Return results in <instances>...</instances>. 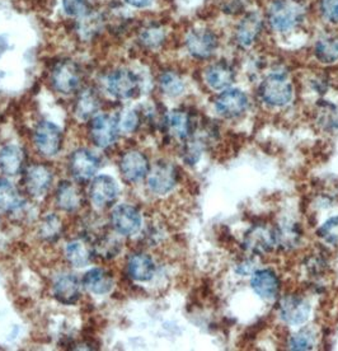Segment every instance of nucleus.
<instances>
[{"label":"nucleus","mask_w":338,"mask_h":351,"mask_svg":"<svg viewBox=\"0 0 338 351\" xmlns=\"http://www.w3.org/2000/svg\"><path fill=\"white\" fill-rule=\"evenodd\" d=\"M308 17L304 0H271L265 21L269 29L278 35H287L303 26Z\"/></svg>","instance_id":"nucleus-1"},{"label":"nucleus","mask_w":338,"mask_h":351,"mask_svg":"<svg viewBox=\"0 0 338 351\" xmlns=\"http://www.w3.org/2000/svg\"><path fill=\"white\" fill-rule=\"evenodd\" d=\"M258 97L274 108L287 107L294 98V84L284 71H272L258 86Z\"/></svg>","instance_id":"nucleus-2"},{"label":"nucleus","mask_w":338,"mask_h":351,"mask_svg":"<svg viewBox=\"0 0 338 351\" xmlns=\"http://www.w3.org/2000/svg\"><path fill=\"white\" fill-rule=\"evenodd\" d=\"M186 51L196 62H208L220 47V36L208 27H195L184 37Z\"/></svg>","instance_id":"nucleus-3"},{"label":"nucleus","mask_w":338,"mask_h":351,"mask_svg":"<svg viewBox=\"0 0 338 351\" xmlns=\"http://www.w3.org/2000/svg\"><path fill=\"white\" fill-rule=\"evenodd\" d=\"M266 26L265 16L258 10H248L243 13L241 19L235 23L233 31V43L235 47L247 51L261 40Z\"/></svg>","instance_id":"nucleus-4"},{"label":"nucleus","mask_w":338,"mask_h":351,"mask_svg":"<svg viewBox=\"0 0 338 351\" xmlns=\"http://www.w3.org/2000/svg\"><path fill=\"white\" fill-rule=\"evenodd\" d=\"M106 89L113 98L128 101L139 95L140 78L130 69H116L107 75Z\"/></svg>","instance_id":"nucleus-5"},{"label":"nucleus","mask_w":338,"mask_h":351,"mask_svg":"<svg viewBox=\"0 0 338 351\" xmlns=\"http://www.w3.org/2000/svg\"><path fill=\"white\" fill-rule=\"evenodd\" d=\"M89 135L92 143L101 148L108 149L117 141L120 130L117 126L116 116L108 114H97L90 119Z\"/></svg>","instance_id":"nucleus-6"},{"label":"nucleus","mask_w":338,"mask_h":351,"mask_svg":"<svg viewBox=\"0 0 338 351\" xmlns=\"http://www.w3.org/2000/svg\"><path fill=\"white\" fill-rule=\"evenodd\" d=\"M82 71L77 62L71 60L59 62L51 71L50 82L58 93L71 95L77 92L82 84Z\"/></svg>","instance_id":"nucleus-7"},{"label":"nucleus","mask_w":338,"mask_h":351,"mask_svg":"<svg viewBox=\"0 0 338 351\" xmlns=\"http://www.w3.org/2000/svg\"><path fill=\"white\" fill-rule=\"evenodd\" d=\"M32 139L37 153L46 158L58 156L62 147V132L58 125L50 121L37 123Z\"/></svg>","instance_id":"nucleus-8"},{"label":"nucleus","mask_w":338,"mask_h":351,"mask_svg":"<svg viewBox=\"0 0 338 351\" xmlns=\"http://www.w3.org/2000/svg\"><path fill=\"white\" fill-rule=\"evenodd\" d=\"M178 182V169L173 163L167 160L156 162L147 176L149 191L163 196L171 193Z\"/></svg>","instance_id":"nucleus-9"},{"label":"nucleus","mask_w":338,"mask_h":351,"mask_svg":"<svg viewBox=\"0 0 338 351\" xmlns=\"http://www.w3.org/2000/svg\"><path fill=\"white\" fill-rule=\"evenodd\" d=\"M217 114L226 120L239 119L250 107V98L242 89L228 88L221 90L214 101Z\"/></svg>","instance_id":"nucleus-10"},{"label":"nucleus","mask_w":338,"mask_h":351,"mask_svg":"<svg viewBox=\"0 0 338 351\" xmlns=\"http://www.w3.org/2000/svg\"><path fill=\"white\" fill-rule=\"evenodd\" d=\"M99 167H101L99 158L93 152L86 148L74 150L70 156V175L79 184H84L93 180Z\"/></svg>","instance_id":"nucleus-11"},{"label":"nucleus","mask_w":338,"mask_h":351,"mask_svg":"<svg viewBox=\"0 0 338 351\" xmlns=\"http://www.w3.org/2000/svg\"><path fill=\"white\" fill-rule=\"evenodd\" d=\"M111 226L116 233L123 237H131L139 233L143 226L140 211L129 204H120L111 211Z\"/></svg>","instance_id":"nucleus-12"},{"label":"nucleus","mask_w":338,"mask_h":351,"mask_svg":"<svg viewBox=\"0 0 338 351\" xmlns=\"http://www.w3.org/2000/svg\"><path fill=\"white\" fill-rule=\"evenodd\" d=\"M163 128L173 139L180 141H190L196 132L195 119L189 111L177 108L172 110L163 117Z\"/></svg>","instance_id":"nucleus-13"},{"label":"nucleus","mask_w":338,"mask_h":351,"mask_svg":"<svg viewBox=\"0 0 338 351\" xmlns=\"http://www.w3.org/2000/svg\"><path fill=\"white\" fill-rule=\"evenodd\" d=\"M53 181V172L49 166H45L43 163L31 165L26 168L23 175V186L26 189V193L40 199L49 193Z\"/></svg>","instance_id":"nucleus-14"},{"label":"nucleus","mask_w":338,"mask_h":351,"mask_svg":"<svg viewBox=\"0 0 338 351\" xmlns=\"http://www.w3.org/2000/svg\"><path fill=\"white\" fill-rule=\"evenodd\" d=\"M278 315L287 325H303L311 315V304L302 295L287 294L280 300Z\"/></svg>","instance_id":"nucleus-15"},{"label":"nucleus","mask_w":338,"mask_h":351,"mask_svg":"<svg viewBox=\"0 0 338 351\" xmlns=\"http://www.w3.org/2000/svg\"><path fill=\"white\" fill-rule=\"evenodd\" d=\"M150 171V163L147 156L140 150L125 152L120 159V172L126 182L138 184L147 178Z\"/></svg>","instance_id":"nucleus-16"},{"label":"nucleus","mask_w":338,"mask_h":351,"mask_svg":"<svg viewBox=\"0 0 338 351\" xmlns=\"http://www.w3.org/2000/svg\"><path fill=\"white\" fill-rule=\"evenodd\" d=\"M119 184L111 176H96L89 187V199L97 209L111 206L119 197Z\"/></svg>","instance_id":"nucleus-17"},{"label":"nucleus","mask_w":338,"mask_h":351,"mask_svg":"<svg viewBox=\"0 0 338 351\" xmlns=\"http://www.w3.org/2000/svg\"><path fill=\"white\" fill-rule=\"evenodd\" d=\"M237 80L235 66L228 60L210 62L204 71V80L213 90H226L232 87Z\"/></svg>","instance_id":"nucleus-18"},{"label":"nucleus","mask_w":338,"mask_h":351,"mask_svg":"<svg viewBox=\"0 0 338 351\" xmlns=\"http://www.w3.org/2000/svg\"><path fill=\"white\" fill-rule=\"evenodd\" d=\"M244 247L253 255H267L276 247L275 228H269L263 224H257L252 227L245 233Z\"/></svg>","instance_id":"nucleus-19"},{"label":"nucleus","mask_w":338,"mask_h":351,"mask_svg":"<svg viewBox=\"0 0 338 351\" xmlns=\"http://www.w3.org/2000/svg\"><path fill=\"white\" fill-rule=\"evenodd\" d=\"M52 294L61 304L73 306L78 303L82 295L80 281L74 274H70V272L59 274L52 282Z\"/></svg>","instance_id":"nucleus-20"},{"label":"nucleus","mask_w":338,"mask_h":351,"mask_svg":"<svg viewBox=\"0 0 338 351\" xmlns=\"http://www.w3.org/2000/svg\"><path fill=\"white\" fill-rule=\"evenodd\" d=\"M280 279L276 272L269 269H261L253 272L251 287L253 291L263 300H274L280 293Z\"/></svg>","instance_id":"nucleus-21"},{"label":"nucleus","mask_w":338,"mask_h":351,"mask_svg":"<svg viewBox=\"0 0 338 351\" xmlns=\"http://www.w3.org/2000/svg\"><path fill=\"white\" fill-rule=\"evenodd\" d=\"M128 274L131 279L138 282L150 281L156 275V266L152 256L144 252L132 254L128 260Z\"/></svg>","instance_id":"nucleus-22"},{"label":"nucleus","mask_w":338,"mask_h":351,"mask_svg":"<svg viewBox=\"0 0 338 351\" xmlns=\"http://www.w3.org/2000/svg\"><path fill=\"white\" fill-rule=\"evenodd\" d=\"M83 287L95 295H107L112 291L114 279L110 271L102 267H96L86 272L83 276Z\"/></svg>","instance_id":"nucleus-23"},{"label":"nucleus","mask_w":338,"mask_h":351,"mask_svg":"<svg viewBox=\"0 0 338 351\" xmlns=\"http://www.w3.org/2000/svg\"><path fill=\"white\" fill-rule=\"evenodd\" d=\"M26 153L16 144H7L0 148V171L7 176H17L23 171Z\"/></svg>","instance_id":"nucleus-24"},{"label":"nucleus","mask_w":338,"mask_h":351,"mask_svg":"<svg viewBox=\"0 0 338 351\" xmlns=\"http://www.w3.org/2000/svg\"><path fill=\"white\" fill-rule=\"evenodd\" d=\"M64 255L67 261L77 269H83L90 265L93 256H95V250L90 247L86 239H73L65 246Z\"/></svg>","instance_id":"nucleus-25"},{"label":"nucleus","mask_w":338,"mask_h":351,"mask_svg":"<svg viewBox=\"0 0 338 351\" xmlns=\"http://www.w3.org/2000/svg\"><path fill=\"white\" fill-rule=\"evenodd\" d=\"M55 202L61 211L74 213L80 209L83 204V195L78 186L71 184L69 181H64L58 186Z\"/></svg>","instance_id":"nucleus-26"},{"label":"nucleus","mask_w":338,"mask_h":351,"mask_svg":"<svg viewBox=\"0 0 338 351\" xmlns=\"http://www.w3.org/2000/svg\"><path fill=\"white\" fill-rule=\"evenodd\" d=\"M168 32L165 25L159 22H150L139 31L138 41L143 49L147 51H156L165 46Z\"/></svg>","instance_id":"nucleus-27"},{"label":"nucleus","mask_w":338,"mask_h":351,"mask_svg":"<svg viewBox=\"0 0 338 351\" xmlns=\"http://www.w3.org/2000/svg\"><path fill=\"white\" fill-rule=\"evenodd\" d=\"M313 55L323 65H335L338 62V36H321L313 45Z\"/></svg>","instance_id":"nucleus-28"},{"label":"nucleus","mask_w":338,"mask_h":351,"mask_svg":"<svg viewBox=\"0 0 338 351\" xmlns=\"http://www.w3.org/2000/svg\"><path fill=\"white\" fill-rule=\"evenodd\" d=\"M99 106H101V101L96 90H93L92 88H87L79 93L74 106V114L79 120L87 121L97 114Z\"/></svg>","instance_id":"nucleus-29"},{"label":"nucleus","mask_w":338,"mask_h":351,"mask_svg":"<svg viewBox=\"0 0 338 351\" xmlns=\"http://www.w3.org/2000/svg\"><path fill=\"white\" fill-rule=\"evenodd\" d=\"M25 205L17 187L7 178H0V211L16 213Z\"/></svg>","instance_id":"nucleus-30"},{"label":"nucleus","mask_w":338,"mask_h":351,"mask_svg":"<svg viewBox=\"0 0 338 351\" xmlns=\"http://www.w3.org/2000/svg\"><path fill=\"white\" fill-rule=\"evenodd\" d=\"M315 121L322 130L326 132H337L338 106L327 101H319L317 104Z\"/></svg>","instance_id":"nucleus-31"},{"label":"nucleus","mask_w":338,"mask_h":351,"mask_svg":"<svg viewBox=\"0 0 338 351\" xmlns=\"http://www.w3.org/2000/svg\"><path fill=\"white\" fill-rule=\"evenodd\" d=\"M158 84H159L160 92L165 96L171 97V98L182 96L186 89L182 77L174 71H162L158 78Z\"/></svg>","instance_id":"nucleus-32"},{"label":"nucleus","mask_w":338,"mask_h":351,"mask_svg":"<svg viewBox=\"0 0 338 351\" xmlns=\"http://www.w3.org/2000/svg\"><path fill=\"white\" fill-rule=\"evenodd\" d=\"M62 221L56 214H49L41 220L38 226V236L46 242H55L62 234Z\"/></svg>","instance_id":"nucleus-33"},{"label":"nucleus","mask_w":338,"mask_h":351,"mask_svg":"<svg viewBox=\"0 0 338 351\" xmlns=\"http://www.w3.org/2000/svg\"><path fill=\"white\" fill-rule=\"evenodd\" d=\"M120 134H132L136 132L141 125V116L134 108H126L116 116Z\"/></svg>","instance_id":"nucleus-34"},{"label":"nucleus","mask_w":338,"mask_h":351,"mask_svg":"<svg viewBox=\"0 0 338 351\" xmlns=\"http://www.w3.org/2000/svg\"><path fill=\"white\" fill-rule=\"evenodd\" d=\"M317 343V336L311 328H303L293 335L289 340V348L291 350H312Z\"/></svg>","instance_id":"nucleus-35"},{"label":"nucleus","mask_w":338,"mask_h":351,"mask_svg":"<svg viewBox=\"0 0 338 351\" xmlns=\"http://www.w3.org/2000/svg\"><path fill=\"white\" fill-rule=\"evenodd\" d=\"M62 8L69 17L84 18L92 13L90 0H62Z\"/></svg>","instance_id":"nucleus-36"},{"label":"nucleus","mask_w":338,"mask_h":351,"mask_svg":"<svg viewBox=\"0 0 338 351\" xmlns=\"http://www.w3.org/2000/svg\"><path fill=\"white\" fill-rule=\"evenodd\" d=\"M318 237L330 246L338 247V217H332L317 230Z\"/></svg>","instance_id":"nucleus-37"},{"label":"nucleus","mask_w":338,"mask_h":351,"mask_svg":"<svg viewBox=\"0 0 338 351\" xmlns=\"http://www.w3.org/2000/svg\"><path fill=\"white\" fill-rule=\"evenodd\" d=\"M318 12L324 22L338 26V0H318Z\"/></svg>","instance_id":"nucleus-38"},{"label":"nucleus","mask_w":338,"mask_h":351,"mask_svg":"<svg viewBox=\"0 0 338 351\" xmlns=\"http://www.w3.org/2000/svg\"><path fill=\"white\" fill-rule=\"evenodd\" d=\"M120 242L112 237H104L98 241L95 246V254L99 256H104L106 258H112L117 255L121 250Z\"/></svg>","instance_id":"nucleus-39"},{"label":"nucleus","mask_w":338,"mask_h":351,"mask_svg":"<svg viewBox=\"0 0 338 351\" xmlns=\"http://www.w3.org/2000/svg\"><path fill=\"white\" fill-rule=\"evenodd\" d=\"M248 3L250 0H220V7L224 13L238 16L245 13Z\"/></svg>","instance_id":"nucleus-40"},{"label":"nucleus","mask_w":338,"mask_h":351,"mask_svg":"<svg viewBox=\"0 0 338 351\" xmlns=\"http://www.w3.org/2000/svg\"><path fill=\"white\" fill-rule=\"evenodd\" d=\"M235 271L241 274L242 276L251 274L253 271V261H251V260H243L242 263H238Z\"/></svg>","instance_id":"nucleus-41"},{"label":"nucleus","mask_w":338,"mask_h":351,"mask_svg":"<svg viewBox=\"0 0 338 351\" xmlns=\"http://www.w3.org/2000/svg\"><path fill=\"white\" fill-rule=\"evenodd\" d=\"M132 8L144 9L150 7L154 0H125Z\"/></svg>","instance_id":"nucleus-42"}]
</instances>
